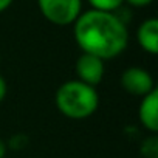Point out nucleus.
I'll return each mask as SVG.
<instances>
[{
	"label": "nucleus",
	"mask_w": 158,
	"mask_h": 158,
	"mask_svg": "<svg viewBox=\"0 0 158 158\" xmlns=\"http://www.w3.org/2000/svg\"><path fill=\"white\" fill-rule=\"evenodd\" d=\"M74 40L82 53L99 59H113L129 44V31L124 20L115 13L89 10L79 14L73 23Z\"/></svg>",
	"instance_id": "f257e3e1"
},
{
	"label": "nucleus",
	"mask_w": 158,
	"mask_h": 158,
	"mask_svg": "<svg viewBox=\"0 0 158 158\" xmlns=\"http://www.w3.org/2000/svg\"><path fill=\"white\" fill-rule=\"evenodd\" d=\"M57 110L70 119H84L93 115L99 106L96 87L76 81L64 82L54 96Z\"/></svg>",
	"instance_id": "f03ea898"
},
{
	"label": "nucleus",
	"mask_w": 158,
	"mask_h": 158,
	"mask_svg": "<svg viewBox=\"0 0 158 158\" xmlns=\"http://www.w3.org/2000/svg\"><path fill=\"white\" fill-rule=\"evenodd\" d=\"M42 16L53 25H73L82 13V0H37Z\"/></svg>",
	"instance_id": "7ed1b4c3"
},
{
	"label": "nucleus",
	"mask_w": 158,
	"mask_h": 158,
	"mask_svg": "<svg viewBox=\"0 0 158 158\" xmlns=\"http://www.w3.org/2000/svg\"><path fill=\"white\" fill-rule=\"evenodd\" d=\"M121 87L133 96H146L153 87V77L150 73L141 67H129L121 74Z\"/></svg>",
	"instance_id": "20e7f679"
},
{
	"label": "nucleus",
	"mask_w": 158,
	"mask_h": 158,
	"mask_svg": "<svg viewBox=\"0 0 158 158\" xmlns=\"http://www.w3.org/2000/svg\"><path fill=\"white\" fill-rule=\"evenodd\" d=\"M76 74L81 82L96 87L104 77V60L98 56L82 53L76 60Z\"/></svg>",
	"instance_id": "39448f33"
},
{
	"label": "nucleus",
	"mask_w": 158,
	"mask_h": 158,
	"mask_svg": "<svg viewBox=\"0 0 158 158\" xmlns=\"http://www.w3.org/2000/svg\"><path fill=\"white\" fill-rule=\"evenodd\" d=\"M138 116H139L141 124L147 130L150 132L158 130V90L156 89H153L150 93L143 96Z\"/></svg>",
	"instance_id": "423d86ee"
},
{
	"label": "nucleus",
	"mask_w": 158,
	"mask_h": 158,
	"mask_svg": "<svg viewBox=\"0 0 158 158\" xmlns=\"http://www.w3.org/2000/svg\"><path fill=\"white\" fill-rule=\"evenodd\" d=\"M136 40L146 53H149V54L158 53V20L155 17L146 19L138 27Z\"/></svg>",
	"instance_id": "0eeeda50"
},
{
	"label": "nucleus",
	"mask_w": 158,
	"mask_h": 158,
	"mask_svg": "<svg viewBox=\"0 0 158 158\" xmlns=\"http://www.w3.org/2000/svg\"><path fill=\"white\" fill-rule=\"evenodd\" d=\"M90 3L92 10L98 11H106V13H115L116 10L121 8L124 0H87Z\"/></svg>",
	"instance_id": "6e6552de"
},
{
	"label": "nucleus",
	"mask_w": 158,
	"mask_h": 158,
	"mask_svg": "<svg viewBox=\"0 0 158 158\" xmlns=\"http://www.w3.org/2000/svg\"><path fill=\"white\" fill-rule=\"evenodd\" d=\"M143 153L146 155V158H156L158 156V141L155 136H152L143 143Z\"/></svg>",
	"instance_id": "1a4fd4ad"
},
{
	"label": "nucleus",
	"mask_w": 158,
	"mask_h": 158,
	"mask_svg": "<svg viewBox=\"0 0 158 158\" xmlns=\"http://www.w3.org/2000/svg\"><path fill=\"white\" fill-rule=\"evenodd\" d=\"M27 143H28V138L25 135H22V133H17V135H14V136L10 138L8 146L11 149H14V150H19V149H23L27 146Z\"/></svg>",
	"instance_id": "9d476101"
},
{
	"label": "nucleus",
	"mask_w": 158,
	"mask_h": 158,
	"mask_svg": "<svg viewBox=\"0 0 158 158\" xmlns=\"http://www.w3.org/2000/svg\"><path fill=\"white\" fill-rule=\"evenodd\" d=\"M124 2H127L129 5H132L135 8H143V6H149L153 0H124Z\"/></svg>",
	"instance_id": "9b49d317"
},
{
	"label": "nucleus",
	"mask_w": 158,
	"mask_h": 158,
	"mask_svg": "<svg viewBox=\"0 0 158 158\" xmlns=\"http://www.w3.org/2000/svg\"><path fill=\"white\" fill-rule=\"evenodd\" d=\"M6 92H8V85H6V81L3 79V76L0 74V102H2L6 96Z\"/></svg>",
	"instance_id": "f8f14e48"
},
{
	"label": "nucleus",
	"mask_w": 158,
	"mask_h": 158,
	"mask_svg": "<svg viewBox=\"0 0 158 158\" xmlns=\"http://www.w3.org/2000/svg\"><path fill=\"white\" fill-rule=\"evenodd\" d=\"M11 3H13V0H0V13L6 11L11 6Z\"/></svg>",
	"instance_id": "ddd939ff"
},
{
	"label": "nucleus",
	"mask_w": 158,
	"mask_h": 158,
	"mask_svg": "<svg viewBox=\"0 0 158 158\" xmlns=\"http://www.w3.org/2000/svg\"><path fill=\"white\" fill-rule=\"evenodd\" d=\"M5 155H6V144L0 139V158H5Z\"/></svg>",
	"instance_id": "4468645a"
}]
</instances>
